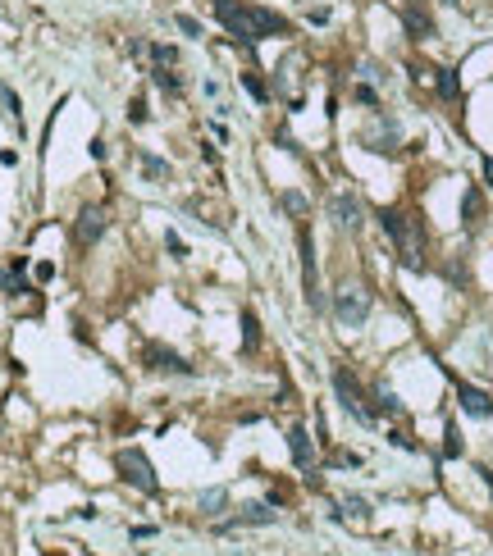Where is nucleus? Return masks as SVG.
<instances>
[{
  "label": "nucleus",
  "instance_id": "c756f323",
  "mask_svg": "<svg viewBox=\"0 0 493 556\" xmlns=\"http://www.w3.org/2000/svg\"><path fill=\"white\" fill-rule=\"evenodd\" d=\"M174 23H178V33H183V37H201V23L192 19V14H174Z\"/></svg>",
  "mask_w": 493,
  "mask_h": 556
},
{
  "label": "nucleus",
  "instance_id": "f8f14e48",
  "mask_svg": "<svg viewBox=\"0 0 493 556\" xmlns=\"http://www.w3.org/2000/svg\"><path fill=\"white\" fill-rule=\"evenodd\" d=\"M288 451H293V460H297L302 469H311V465H315V442H311V433H306L302 424H293V429H288Z\"/></svg>",
  "mask_w": 493,
  "mask_h": 556
},
{
  "label": "nucleus",
  "instance_id": "9d476101",
  "mask_svg": "<svg viewBox=\"0 0 493 556\" xmlns=\"http://www.w3.org/2000/svg\"><path fill=\"white\" fill-rule=\"evenodd\" d=\"M457 406L471 420H493V397L484 388H475V383H457Z\"/></svg>",
  "mask_w": 493,
  "mask_h": 556
},
{
  "label": "nucleus",
  "instance_id": "4468645a",
  "mask_svg": "<svg viewBox=\"0 0 493 556\" xmlns=\"http://www.w3.org/2000/svg\"><path fill=\"white\" fill-rule=\"evenodd\" d=\"M334 520H352V524H365L370 520V502L365 497H356V492H347L338 502V511H334Z\"/></svg>",
  "mask_w": 493,
  "mask_h": 556
},
{
  "label": "nucleus",
  "instance_id": "5701e85b",
  "mask_svg": "<svg viewBox=\"0 0 493 556\" xmlns=\"http://www.w3.org/2000/svg\"><path fill=\"white\" fill-rule=\"evenodd\" d=\"M279 206L288 210V215H297V219H306V197H302V192H284V197H279Z\"/></svg>",
  "mask_w": 493,
  "mask_h": 556
},
{
  "label": "nucleus",
  "instance_id": "f3484780",
  "mask_svg": "<svg viewBox=\"0 0 493 556\" xmlns=\"http://www.w3.org/2000/svg\"><path fill=\"white\" fill-rule=\"evenodd\" d=\"M374 420L379 415H402V402H397V393H388V383H374Z\"/></svg>",
  "mask_w": 493,
  "mask_h": 556
},
{
  "label": "nucleus",
  "instance_id": "7c9ffc66",
  "mask_svg": "<svg viewBox=\"0 0 493 556\" xmlns=\"http://www.w3.org/2000/svg\"><path fill=\"white\" fill-rule=\"evenodd\" d=\"M5 292H10V296H23V292H33V287L19 278V269H10V273H5Z\"/></svg>",
  "mask_w": 493,
  "mask_h": 556
},
{
  "label": "nucleus",
  "instance_id": "aec40b11",
  "mask_svg": "<svg viewBox=\"0 0 493 556\" xmlns=\"http://www.w3.org/2000/svg\"><path fill=\"white\" fill-rule=\"evenodd\" d=\"M137 164L146 169V178H151V183H164V178H169V164H164V160H155L151 151H137Z\"/></svg>",
  "mask_w": 493,
  "mask_h": 556
},
{
  "label": "nucleus",
  "instance_id": "a878e982",
  "mask_svg": "<svg viewBox=\"0 0 493 556\" xmlns=\"http://www.w3.org/2000/svg\"><path fill=\"white\" fill-rule=\"evenodd\" d=\"M151 60H155V64H174L178 69V51H174V46H164V42L151 46Z\"/></svg>",
  "mask_w": 493,
  "mask_h": 556
},
{
  "label": "nucleus",
  "instance_id": "2f4dec72",
  "mask_svg": "<svg viewBox=\"0 0 493 556\" xmlns=\"http://www.w3.org/2000/svg\"><path fill=\"white\" fill-rule=\"evenodd\" d=\"M356 100H361V105H370V109H379V91H374V87H365V82L356 87Z\"/></svg>",
  "mask_w": 493,
  "mask_h": 556
},
{
  "label": "nucleus",
  "instance_id": "20e7f679",
  "mask_svg": "<svg viewBox=\"0 0 493 556\" xmlns=\"http://www.w3.org/2000/svg\"><path fill=\"white\" fill-rule=\"evenodd\" d=\"M297 251H302V287H306V305H311V310H325V296H320V269H315V237H311L306 219H297Z\"/></svg>",
  "mask_w": 493,
  "mask_h": 556
},
{
  "label": "nucleus",
  "instance_id": "423d86ee",
  "mask_svg": "<svg viewBox=\"0 0 493 556\" xmlns=\"http://www.w3.org/2000/svg\"><path fill=\"white\" fill-rule=\"evenodd\" d=\"M334 319H338L343 328H361L365 319H370V292H365V287H343V292H334Z\"/></svg>",
  "mask_w": 493,
  "mask_h": 556
},
{
  "label": "nucleus",
  "instance_id": "473e14b6",
  "mask_svg": "<svg viewBox=\"0 0 493 556\" xmlns=\"http://www.w3.org/2000/svg\"><path fill=\"white\" fill-rule=\"evenodd\" d=\"M37 278H42V283H46V278H55V264L42 260V264H37Z\"/></svg>",
  "mask_w": 493,
  "mask_h": 556
},
{
  "label": "nucleus",
  "instance_id": "2eb2a0df",
  "mask_svg": "<svg viewBox=\"0 0 493 556\" xmlns=\"http://www.w3.org/2000/svg\"><path fill=\"white\" fill-rule=\"evenodd\" d=\"M151 78H155V87H160L164 96H183V73H174V64H155Z\"/></svg>",
  "mask_w": 493,
  "mask_h": 556
},
{
  "label": "nucleus",
  "instance_id": "bb28decb",
  "mask_svg": "<svg viewBox=\"0 0 493 556\" xmlns=\"http://www.w3.org/2000/svg\"><path fill=\"white\" fill-rule=\"evenodd\" d=\"M151 119V109H146V96H132L128 100V123H146Z\"/></svg>",
  "mask_w": 493,
  "mask_h": 556
},
{
  "label": "nucleus",
  "instance_id": "4be33fe9",
  "mask_svg": "<svg viewBox=\"0 0 493 556\" xmlns=\"http://www.w3.org/2000/svg\"><path fill=\"white\" fill-rule=\"evenodd\" d=\"M224 506H229V492H224V488L201 492V511H206V515H224Z\"/></svg>",
  "mask_w": 493,
  "mask_h": 556
},
{
  "label": "nucleus",
  "instance_id": "b1692460",
  "mask_svg": "<svg viewBox=\"0 0 493 556\" xmlns=\"http://www.w3.org/2000/svg\"><path fill=\"white\" fill-rule=\"evenodd\" d=\"M238 82H242V87H247V91H252V100H261V105H265V100H270V87H265V82H261V73H242Z\"/></svg>",
  "mask_w": 493,
  "mask_h": 556
},
{
  "label": "nucleus",
  "instance_id": "6ab92c4d",
  "mask_svg": "<svg viewBox=\"0 0 493 556\" xmlns=\"http://www.w3.org/2000/svg\"><path fill=\"white\" fill-rule=\"evenodd\" d=\"M434 87H438V96H448V100H457V96H461V82H457V69H434Z\"/></svg>",
  "mask_w": 493,
  "mask_h": 556
},
{
  "label": "nucleus",
  "instance_id": "72a5a7b5",
  "mask_svg": "<svg viewBox=\"0 0 493 556\" xmlns=\"http://www.w3.org/2000/svg\"><path fill=\"white\" fill-rule=\"evenodd\" d=\"M411 5H425V0H411Z\"/></svg>",
  "mask_w": 493,
  "mask_h": 556
},
{
  "label": "nucleus",
  "instance_id": "a211bd4d",
  "mask_svg": "<svg viewBox=\"0 0 493 556\" xmlns=\"http://www.w3.org/2000/svg\"><path fill=\"white\" fill-rule=\"evenodd\" d=\"M238 324H242V351H256L261 347V319H256L252 310H242Z\"/></svg>",
  "mask_w": 493,
  "mask_h": 556
},
{
  "label": "nucleus",
  "instance_id": "dca6fc26",
  "mask_svg": "<svg viewBox=\"0 0 493 556\" xmlns=\"http://www.w3.org/2000/svg\"><path fill=\"white\" fill-rule=\"evenodd\" d=\"M480 215H484L480 187H466V197H461V224H466V228H480Z\"/></svg>",
  "mask_w": 493,
  "mask_h": 556
},
{
  "label": "nucleus",
  "instance_id": "c85d7f7f",
  "mask_svg": "<svg viewBox=\"0 0 493 556\" xmlns=\"http://www.w3.org/2000/svg\"><path fill=\"white\" fill-rule=\"evenodd\" d=\"M388 442H393V447H402V451H416V447H420V442L406 433V429H393V433H388Z\"/></svg>",
  "mask_w": 493,
  "mask_h": 556
},
{
  "label": "nucleus",
  "instance_id": "1a4fd4ad",
  "mask_svg": "<svg viewBox=\"0 0 493 556\" xmlns=\"http://www.w3.org/2000/svg\"><path fill=\"white\" fill-rule=\"evenodd\" d=\"M329 215H334V224H338L343 233H361V224H365V206H361V197H352V192H338V197L329 201Z\"/></svg>",
  "mask_w": 493,
  "mask_h": 556
},
{
  "label": "nucleus",
  "instance_id": "f03ea898",
  "mask_svg": "<svg viewBox=\"0 0 493 556\" xmlns=\"http://www.w3.org/2000/svg\"><path fill=\"white\" fill-rule=\"evenodd\" d=\"M379 228L388 233V242L397 246V255H402V264L411 273H425V242H420V224L411 215H402V210H379Z\"/></svg>",
  "mask_w": 493,
  "mask_h": 556
},
{
  "label": "nucleus",
  "instance_id": "f257e3e1",
  "mask_svg": "<svg viewBox=\"0 0 493 556\" xmlns=\"http://www.w3.org/2000/svg\"><path fill=\"white\" fill-rule=\"evenodd\" d=\"M210 10H215L219 28H224V33H229L238 46L265 42V37H288V33H293V23H288L284 14L265 10V5H256V0H210Z\"/></svg>",
  "mask_w": 493,
  "mask_h": 556
},
{
  "label": "nucleus",
  "instance_id": "412c9836",
  "mask_svg": "<svg viewBox=\"0 0 493 556\" xmlns=\"http://www.w3.org/2000/svg\"><path fill=\"white\" fill-rule=\"evenodd\" d=\"M0 100H5V119L23 132V105H19V96H14V87H0Z\"/></svg>",
  "mask_w": 493,
  "mask_h": 556
},
{
  "label": "nucleus",
  "instance_id": "393cba45",
  "mask_svg": "<svg viewBox=\"0 0 493 556\" xmlns=\"http://www.w3.org/2000/svg\"><path fill=\"white\" fill-rule=\"evenodd\" d=\"M443 438H448V442H443V460H457V456H461V433H457V424L443 429Z\"/></svg>",
  "mask_w": 493,
  "mask_h": 556
},
{
  "label": "nucleus",
  "instance_id": "9b49d317",
  "mask_svg": "<svg viewBox=\"0 0 493 556\" xmlns=\"http://www.w3.org/2000/svg\"><path fill=\"white\" fill-rule=\"evenodd\" d=\"M279 520V511H270L265 502H252V506H242L233 520H215V534H229V529H242V524H274Z\"/></svg>",
  "mask_w": 493,
  "mask_h": 556
},
{
  "label": "nucleus",
  "instance_id": "ddd939ff",
  "mask_svg": "<svg viewBox=\"0 0 493 556\" xmlns=\"http://www.w3.org/2000/svg\"><path fill=\"white\" fill-rule=\"evenodd\" d=\"M402 23H406V33L416 37V42L434 37V19L425 14V5H411V10H402Z\"/></svg>",
  "mask_w": 493,
  "mask_h": 556
},
{
  "label": "nucleus",
  "instance_id": "7ed1b4c3",
  "mask_svg": "<svg viewBox=\"0 0 493 556\" xmlns=\"http://www.w3.org/2000/svg\"><path fill=\"white\" fill-rule=\"evenodd\" d=\"M114 469L123 474V483H132V488L146 492V497L160 492V479H155V469H151V460H146V451H137V447L114 451Z\"/></svg>",
  "mask_w": 493,
  "mask_h": 556
},
{
  "label": "nucleus",
  "instance_id": "cd10ccee",
  "mask_svg": "<svg viewBox=\"0 0 493 556\" xmlns=\"http://www.w3.org/2000/svg\"><path fill=\"white\" fill-rule=\"evenodd\" d=\"M164 246H169V255H174V260H187V242H183V237H178V233H174V228H169V233H164Z\"/></svg>",
  "mask_w": 493,
  "mask_h": 556
},
{
  "label": "nucleus",
  "instance_id": "0eeeda50",
  "mask_svg": "<svg viewBox=\"0 0 493 556\" xmlns=\"http://www.w3.org/2000/svg\"><path fill=\"white\" fill-rule=\"evenodd\" d=\"M142 365L151 374H178V379H192L197 374V365H187L178 351H169L164 342H142Z\"/></svg>",
  "mask_w": 493,
  "mask_h": 556
},
{
  "label": "nucleus",
  "instance_id": "39448f33",
  "mask_svg": "<svg viewBox=\"0 0 493 556\" xmlns=\"http://www.w3.org/2000/svg\"><path fill=\"white\" fill-rule=\"evenodd\" d=\"M334 393H338V406L356 420V424H374V411L365 406V393H361V383H356V374L347 370V365H338L334 370Z\"/></svg>",
  "mask_w": 493,
  "mask_h": 556
},
{
  "label": "nucleus",
  "instance_id": "6e6552de",
  "mask_svg": "<svg viewBox=\"0 0 493 556\" xmlns=\"http://www.w3.org/2000/svg\"><path fill=\"white\" fill-rule=\"evenodd\" d=\"M105 228H110L105 210H101V206H83L78 219H73V242H78V246H96V242L105 237Z\"/></svg>",
  "mask_w": 493,
  "mask_h": 556
}]
</instances>
